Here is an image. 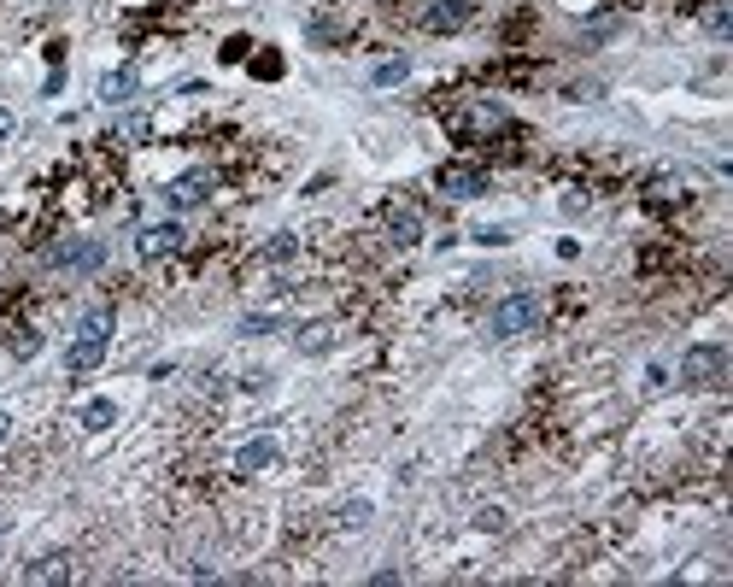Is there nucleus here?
I'll list each match as a JSON object with an SVG mask.
<instances>
[{
    "instance_id": "11",
    "label": "nucleus",
    "mask_w": 733,
    "mask_h": 587,
    "mask_svg": "<svg viewBox=\"0 0 733 587\" xmlns=\"http://www.w3.org/2000/svg\"><path fill=\"white\" fill-rule=\"evenodd\" d=\"M135 89H141V77H135V71H106V77H100V100H106V106L135 100Z\"/></svg>"
},
{
    "instance_id": "4",
    "label": "nucleus",
    "mask_w": 733,
    "mask_h": 587,
    "mask_svg": "<svg viewBox=\"0 0 733 587\" xmlns=\"http://www.w3.org/2000/svg\"><path fill=\"white\" fill-rule=\"evenodd\" d=\"M434 188H440L446 200H475V194H487V171H481V165H440Z\"/></svg>"
},
{
    "instance_id": "22",
    "label": "nucleus",
    "mask_w": 733,
    "mask_h": 587,
    "mask_svg": "<svg viewBox=\"0 0 733 587\" xmlns=\"http://www.w3.org/2000/svg\"><path fill=\"white\" fill-rule=\"evenodd\" d=\"M276 329V317H241V335H270Z\"/></svg>"
},
{
    "instance_id": "9",
    "label": "nucleus",
    "mask_w": 733,
    "mask_h": 587,
    "mask_svg": "<svg viewBox=\"0 0 733 587\" xmlns=\"http://www.w3.org/2000/svg\"><path fill=\"white\" fill-rule=\"evenodd\" d=\"M276 458H282V452H276V441H270V435H259V441H247V447L235 452V470H241V476H259V470H270Z\"/></svg>"
},
{
    "instance_id": "20",
    "label": "nucleus",
    "mask_w": 733,
    "mask_h": 587,
    "mask_svg": "<svg viewBox=\"0 0 733 587\" xmlns=\"http://www.w3.org/2000/svg\"><path fill=\"white\" fill-rule=\"evenodd\" d=\"M341 523H346V529H364V523H370V499H352V505H341Z\"/></svg>"
},
{
    "instance_id": "15",
    "label": "nucleus",
    "mask_w": 733,
    "mask_h": 587,
    "mask_svg": "<svg viewBox=\"0 0 733 587\" xmlns=\"http://www.w3.org/2000/svg\"><path fill=\"white\" fill-rule=\"evenodd\" d=\"M112 423H118V406H112V400H88L83 406V429L100 435V429H112Z\"/></svg>"
},
{
    "instance_id": "10",
    "label": "nucleus",
    "mask_w": 733,
    "mask_h": 587,
    "mask_svg": "<svg viewBox=\"0 0 733 587\" xmlns=\"http://www.w3.org/2000/svg\"><path fill=\"white\" fill-rule=\"evenodd\" d=\"M458 130H464V136H499V130H505V112L481 100V106H470V112L458 118Z\"/></svg>"
},
{
    "instance_id": "18",
    "label": "nucleus",
    "mask_w": 733,
    "mask_h": 587,
    "mask_svg": "<svg viewBox=\"0 0 733 587\" xmlns=\"http://www.w3.org/2000/svg\"><path fill=\"white\" fill-rule=\"evenodd\" d=\"M323 347H329V323H305L300 353H323Z\"/></svg>"
},
{
    "instance_id": "17",
    "label": "nucleus",
    "mask_w": 733,
    "mask_h": 587,
    "mask_svg": "<svg viewBox=\"0 0 733 587\" xmlns=\"http://www.w3.org/2000/svg\"><path fill=\"white\" fill-rule=\"evenodd\" d=\"M118 136L130 141V147H141V141L153 136V124H147V118H141V112H135V118H124V124H118Z\"/></svg>"
},
{
    "instance_id": "13",
    "label": "nucleus",
    "mask_w": 733,
    "mask_h": 587,
    "mask_svg": "<svg viewBox=\"0 0 733 587\" xmlns=\"http://www.w3.org/2000/svg\"><path fill=\"white\" fill-rule=\"evenodd\" d=\"M24 582H71V558H36L24 570Z\"/></svg>"
},
{
    "instance_id": "23",
    "label": "nucleus",
    "mask_w": 733,
    "mask_h": 587,
    "mask_svg": "<svg viewBox=\"0 0 733 587\" xmlns=\"http://www.w3.org/2000/svg\"><path fill=\"white\" fill-rule=\"evenodd\" d=\"M475 523H481V529H505V511H499V505H487V511H481Z\"/></svg>"
},
{
    "instance_id": "2",
    "label": "nucleus",
    "mask_w": 733,
    "mask_h": 587,
    "mask_svg": "<svg viewBox=\"0 0 733 587\" xmlns=\"http://www.w3.org/2000/svg\"><path fill=\"white\" fill-rule=\"evenodd\" d=\"M540 323V300L534 294H511V300H499L493 312H487V335L493 341H517V335H528Z\"/></svg>"
},
{
    "instance_id": "6",
    "label": "nucleus",
    "mask_w": 733,
    "mask_h": 587,
    "mask_svg": "<svg viewBox=\"0 0 733 587\" xmlns=\"http://www.w3.org/2000/svg\"><path fill=\"white\" fill-rule=\"evenodd\" d=\"M464 24H470V0H429L423 6V30H434V36H452Z\"/></svg>"
},
{
    "instance_id": "14",
    "label": "nucleus",
    "mask_w": 733,
    "mask_h": 587,
    "mask_svg": "<svg viewBox=\"0 0 733 587\" xmlns=\"http://www.w3.org/2000/svg\"><path fill=\"white\" fill-rule=\"evenodd\" d=\"M704 30L728 42L733 36V0H710V6H704Z\"/></svg>"
},
{
    "instance_id": "12",
    "label": "nucleus",
    "mask_w": 733,
    "mask_h": 587,
    "mask_svg": "<svg viewBox=\"0 0 733 587\" xmlns=\"http://www.w3.org/2000/svg\"><path fill=\"white\" fill-rule=\"evenodd\" d=\"M53 265H77V271H94V265H100V247H77V241H65V247H53Z\"/></svg>"
},
{
    "instance_id": "5",
    "label": "nucleus",
    "mask_w": 733,
    "mask_h": 587,
    "mask_svg": "<svg viewBox=\"0 0 733 587\" xmlns=\"http://www.w3.org/2000/svg\"><path fill=\"white\" fill-rule=\"evenodd\" d=\"M176 247H182V224H176V218L147 224L141 235H135V253H141V259H171Z\"/></svg>"
},
{
    "instance_id": "21",
    "label": "nucleus",
    "mask_w": 733,
    "mask_h": 587,
    "mask_svg": "<svg viewBox=\"0 0 733 587\" xmlns=\"http://www.w3.org/2000/svg\"><path fill=\"white\" fill-rule=\"evenodd\" d=\"M475 241H481V247H505V241H511V229H499V224H481V229H475Z\"/></svg>"
},
{
    "instance_id": "25",
    "label": "nucleus",
    "mask_w": 733,
    "mask_h": 587,
    "mask_svg": "<svg viewBox=\"0 0 733 587\" xmlns=\"http://www.w3.org/2000/svg\"><path fill=\"white\" fill-rule=\"evenodd\" d=\"M6 429H12V417H6V411H0V441H6Z\"/></svg>"
},
{
    "instance_id": "19",
    "label": "nucleus",
    "mask_w": 733,
    "mask_h": 587,
    "mask_svg": "<svg viewBox=\"0 0 733 587\" xmlns=\"http://www.w3.org/2000/svg\"><path fill=\"white\" fill-rule=\"evenodd\" d=\"M405 71H411V59H382L376 65V83L388 89V83H405Z\"/></svg>"
},
{
    "instance_id": "3",
    "label": "nucleus",
    "mask_w": 733,
    "mask_h": 587,
    "mask_svg": "<svg viewBox=\"0 0 733 587\" xmlns=\"http://www.w3.org/2000/svg\"><path fill=\"white\" fill-rule=\"evenodd\" d=\"M212 188H217L212 171H182V177L165 188V206H171V212H194V206H206V200H212Z\"/></svg>"
},
{
    "instance_id": "7",
    "label": "nucleus",
    "mask_w": 733,
    "mask_h": 587,
    "mask_svg": "<svg viewBox=\"0 0 733 587\" xmlns=\"http://www.w3.org/2000/svg\"><path fill=\"white\" fill-rule=\"evenodd\" d=\"M722 364H728V353H722V347H687L681 376H687V382H716V376H722Z\"/></svg>"
},
{
    "instance_id": "1",
    "label": "nucleus",
    "mask_w": 733,
    "mask_h": 587,
    "mask_svg": "<svg viewBox=\"0 0 733 587\" xmlns=\"http://www.w3.org/2000/svg\"><path fill=\"white\" fill-rule=\"evenodd\" d=\"M106 347H112V312H106V306H94V312H83L77 335H71V347H65V370H71V376H88L94 364L106 359Z\"/></svg>"
},
{
    "instance_id": "24",
    "label": "nucleus",
    "mask_w": 733,
    "mask_h": 587,
    "mask_svg": "<svg viewBox=\"0 0 733 587\" xmlns=\"http://www.w3.org/2000/svg\"><path fill=\"white\" fill-rule=\"evenodd\" d=\"M12 136V112H0V141Z\"/></svg>"
},
{
    "instance_id": "16",
    "label": "nucleus",
    "mask_w": 733,
    "mask_h": 587,
    "mask_svg": "<svg viewBox=\"0 0 733 587\" xmlns=\"http://www.w3.org/2000/svg\"><path fill=\"white\" fill-rule=\"evenodd\" d=\"M300 253V241L294 235H276V241H264V265H288Z\"/></svg>"
},
{
    "instance_id": "8",
    "label": "nucleus",
    "mask_w": 733,
    "mask_h": 587,
    "mask_svg": "<svg viewBox=\"0 0 733 587\" xmlns=\"http://www.w3.org/2000/svg\"><path fill=\"white\" fill-rule=\"evenodd\" d=\"M388 241L393 247H417L423 241V212L417 206H388Z\"/></svg>"
}]
</instances>
